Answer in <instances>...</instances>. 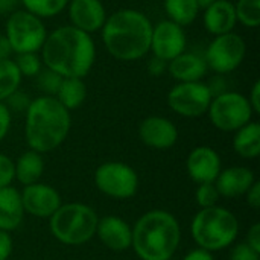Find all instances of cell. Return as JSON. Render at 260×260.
Instances as JSON below:
<instances>
[{
  "label": "cell",
  "instance_id": "obj_11",
  "mask_svg": "<svg viewBox=\"0 0 260 260\" xmlns=\"http://www.w3.org/2000/svg\"><path fill=\"white\" fill-rule=\"evenodd\" d=\"M212 98L213 94L204 81L177 82L168 93V105L181 117L197 119L207 114Z\"/></svg>",
  "mask_w": 260,
  "mask_h": 260
},
{
  "label": "cell",
  "instance_id": "obj_38",
  "mask_svg": "<svg viewBox=\"0 0 260 260\" xmlns=\"http://www.w3.org/2000/svg\"><path fill=\"white\" fill-rule=\"evenodd\" d=\"M207 85H209V88H210V91H212L213 96L221 94V93L230 90L229 88V84H227V79H225L224 75H213V78L207 82Z\"/></svg>",
  "mask_w": 260,
  "mask_h": 260
},
{
  "label": "cell",
  "instance_id": "obj_37",
  "mask_svg": "<svg viewBox=\"0 0 260 260\" xmlns=\"http://www.w3.org/2000/svg\"><path fill=\"white\" fill-rule=\"evenodd\" d=\"M14 248V241L11 233L0 230V260H8Z\"/></svg>",
  "mask_w": 260,
  "mask_h": 260
},
{
  "label": "cell",
  "instance_id": "obj_28",
  "mask_svg": "<svg viewBox=\"0 0 260 260\" xmlns=\"http://www.w3.org/2000/svg\"><path fill=\"white\" fill-rule=\"evenodd\" d=\"M235 12L238 24L247 29H257L260 26V0H236Z\"/></svg>",
  "mask_w": 260,
  "mask_h": 260
},
{
  "label": "cell",
  "instance_id": "obj_9",
  "mask_svg": "<svg viewBox=\"0 0 260 260\" xmlns=\"http://www.w3.org/2000/svg\"><path fill=\"white\" fill-rule=\"evenodd\" d=\"M204 59L213 75H230L241 67L247 56V43L238 32L216 35L207 44Z\"/></svg>",
  "mask_w": 260,
  "mask_h": 260
},
{
  "label": "cell",
  "instance_id": "obj_27",
  "mask_svg": "<svg viewBox=\"0 0 260 260\" xmlns=\"http://www.w3.org/2000/svg\"><path fill=\"white\" fill-rule=\"evenodd\" d=\"M70 0H20V6L41 20L62 14Z\"/></svg>",
  "mask_w": 260,
  "mask_h": 260
},
{
  "label": "cell",
  "instance_id": "obj_42",
  "mask_svg": "<svg viewBox=\"0 0 260 260\" xmlns=\"http://www.w3.org/2000/svg\"><path fill=\"white\" fill-rule=\"evenodd\" d=\"M183 260H215L213 257V253L207 251V250H203V248H195L192 251H189Z\"/></svg>",
  "mask_w": 260,
  "mask_h": 260
},
{
  "label": "cell",
  "instance_id": "obj_25",
  "mask_svg": "<svg viewBox=\"0 0 260 260\" xmlns=\"http://www.w3.org/2000/svg\"><path fill=\"white\" fill-rule=\"evenodd\" d=\"M163 9L168 20L183 27L193 24L201 12L197 0H163Z\"/></svg>",
  "mask_w": 260,
  "mask_h": 260
},
{
  "label": "cell",
  "instance_id": "obj_19",
  "mask_svg": "<svg viewBox=\"0 0 260 260\" xmlns=\"http://www.w3.org/2000/svg\"><path fill=\"white\" fill-rule=\"evenodd\" d=\"M203 24L213 37L233 32L238 24L235 3L232 0H216L203 9Z\"/></svg>",
  "mask_w": 260,
  "mask_h": 260
},
{
  "label": "cell",
  "instance_id": "obj_32",
  "mask_svg": "<svg viewBox=\"0 0 260 260\" xmlns=\"http://www.w3.org/2000/svg\"><path fill=\"white\" fill-rule=\"evenodd\" d=\"M30 101H32V98H30L26 91H23V90L18 88V90H15L11 96H8L6 101H5L3 104L8 107V110L11 111V114H12V113L24 114L26 110H27V107H29V104H30Z\"/></svg>",
  "mask_w": 260,
  "mask_h": 260
},
{
  "label": "cell",
  "instance_id": "obj_36",
  "mask_svg": "<svg viewBox=\"0 0 260 260\" xmlns=\"http://www.w3.org/2000/svg\"><path fill=\"white\" fill-rule=\"evenodd\" d=\"M146 69L151 76H161V75L168 73V62L151 55V58L146 62Z\"/></svg>",
  "mask_w": 260,
  "mask_h": 260
},
{
  "label": "cell",
  "instance_id": "obj_3",
  "mask_svg": "<svg viewBox=\"0 0 260 260\" xmlns=\"http://www.w3.org/2000/svg\"><path fill=\"white\" fill-rule=\"evenodd\" d=\"M72 128V116L56 98L32 99L24 113V139L29 149L47 154L61 146Z\"/></svg>",
  "mask_w": 260,
  "mask_h": 260
},
{
  "label": "cell",
  "instance_id": "obj_29",
  "mask_svg": "<svg viewBox=\"0 0 260 260\" xmlns=\"http://www.w3.org/2000/svg\"><path fill=\"white\" fill-rule=\"evenodd\" d=\"M21 78H35L44 67L40 53H18L12 56Z\"/></svg>",
  "mask_w": 260,
  "mask_h": 260
},
{
  "label": "cell",
  "instance_id": "obj_18",
  "mask_svg": "<svg viewBox=\"0 0 260 260\" xmlns=\"http://www.w3.org/2000/svg\"><path fill=\"white\" fill-rule=\"evenodd\" d=\"M254 172L247 166H230L222 169L215 180V186L221 197L236 198L244 197L256 183Z\"/></svg>",
  "mask_w": 260,
  "mask_h": 260
},
{
  "label": "cell",
  "instance_id": "obj_10",
  "mask_svg": "<svg viewBox=\"0 0 260 260\" xmlns=\"http://www.w3.org/2000/svg\"><path fill=\"white\" fill-rule=\"evenodd\" d=\"M94 184L101 193L114 200H129L139 190V175L123 161H105L94 172Z\"/></svg>",
  "mask_w": 260,
  "mask_h": 260
},
{
  "label": "cell",
  "instance_id": "obj_6",
  "mask_svg": "<svg viewBox=\"0 0 260 260\" xmlns=\"http://www.w3.org/2000/svg\"><path fill=\"white\" fill-rule=\"evenodd\" d=\"M99 216L87 204L67 203L49 218V230L52 236L64 245L87 244L96 235Z\"/></svg>",
  "mask_w": 260,
  "mask_h": 260
},
{
  "label": "cell",
  "instance_id": "obj_1",
  "mask_svg": "<svg viewBox=\"0 0 260 260\" xmlns=\"http://www.w3.org/2000/svg\"><path fill=\"white\" fill-rule=\"evenodd\" d=\"M96 43L88 35L70 24L58 26L47 32L40 50L44 67L62 78H85L96 62Z\"/></svg>",
  "mask_w": 260,
  "mask_h": 260
},
{
  "label": "cell",
  "instance_id": "obj_20",
  "mask_svg": "<svg viewBox=\"0 0 260 260\" xmlns=\"http://www.w3.org/2000/svg\"><path fill=\"white\" fill-rule=\"evenodd\" d=\"M168 73L175 82H195L203 81L209 69L203 55L186 50L168 62Z\"/></svg>",
  "mask_w": 260,
  "mask_h": 260
},
{
  "label": "cell",
  "instance_id": "obj_44",
  "mask_svg": "<svg viewBox=\"0 0 260 260\" xmlns=\"http://www.w3.org/2000/svg\"><path fill=\"white\" fill-rule=\"evenodd\" d=\"M12 56H14V53H12V49H11L6 37L3 34H0V59H8Z\"/></svg>",
  "mask_w": 260,
  "mask_h": 260
},
{
  "label": "cell",
  "instance_id": "obj_24",
  "mask_svg": "<svg viewBox=\"0 0 260 260\" xmlns=\"http://www.w3.org/2000/svg\"><path fill=\"white\" fill-rule=\"evenodd\" d=\"M87 93L88 90L82 78H62L55 98L64 108L73 111L85 102Z\"/></svg>",
  "mask_w": 260,
  "mask_h": 260
},
{
  "label": "cell",
  "instance_id": "obj_12",
  "mask_svg": "<svg viewBox=\"0 0 260 260\" xmlns=\"http://www.w3.org/2000/svg\"><path fill=\"white\" fill-rule=\"evenodd\" d=\"M186 27L165 18L152 24L151 49L149 53L163 59L165 62L172 61L178 55L187 50V35Z\"/></svg>",
  "mask_w": 260,
  "mask_h": 260
},
{
  "label": "cell",
  "instance_id": "obj_23",
  "mask_svg": "<svg viewBox=\"0 0 260 260\" xmlns=\"http://www.w3.org/2000/svg\"><path fill=\"white\" fill-rule=\"evenodd\" d=\"M233 149L242 158H257L260 155V123L248 122L233 133Z\"/></svg>",
  "mask_w": 260,
  "mask_h": 260
},
{
  "label": "cell",
  "instance_id": "obj_43",
  "mask_svg": "<svg viewBox=\"0 0 260 260\" xmlns=\"http://www.w3.org/2000/svg\"><path fill=\"white\" fill-rule=\"evenodd\" d=\"M20 6V0H0V15H9L17 11Z\"/></svg>",
  "mask_w": 260,
  "mask_h": 260
},
{
  "label": "cell",
  "instance_id": "obj_17",
  "mask_svg": "<svg viewBox=\"0 0 260 260\" xmlns=\"http://www.w3.org/2000/svg\"><path fill=\"white\" fill-rule=\"evenodd\" d=\"M99 241L111 251L122 253L131 248L133 227L120 216L108 215L99 218L96 225V235Z\"/></svg>",
  "mask_w": 260,
  "mask_h": 260
},
{
  "label": "cell",
  "instance_id": "obj_39",
  "mask_svg": "<svg viewBox=\"0 0 260 260\" xmlns=\"http://www.w3.org/2000/svg\"><path fill=\"white\" fill-rule=\"evenodd\" d=\"M245 198H247V204H248L251 209L259 210L260 209V183L259 181H256V183L250 187V190L245 193Z\"/></svg>",
  "mask_w": 260,
  "mask_h": 260
},
{
  "label": "cell",
  "instance_id": "obj_45",
  "mask_svg": "<svg viewBox=\"0 0 260 260\" xmlns=\"http://www.w3.org/2000/svg\"><path fill=\"white\" fill-rule=\"evenodd\" d=\"M216 0H197V3H198V6H200V9L203 11V9H206L207 6H210L212 3H215Z\"/></svg>",
  "mask_w": 260,
  "mask_h": 260
},
{
  "label": "cell",
  "instance_id": "obj_7",
  "mask_svg": "<svg viewBox=\"0 0 260 260\" xmlns=\"http://www.w3.org/2000/svg\"><path fill=\"white\" fill-rule=\"evenodd\" d=\"M47 32L49 30L44 24V20L27 12L23 8H18L6 17L3 35L8 40L12 53L18 55L40 53Z\"/></svg>",
  "mask_w": 260,
  "mask_h": 260
},
{
  "label": "cell",
  "instance_id": "obj_8",
  "mask_svg": "<svg viewBox=\"0 0 260 260\" xmlns=\"http://www.w3.org/2000/svg\"><path fill=\"white\" fill-rule=\"evenodd\" d=\"M212 125L224 133H235L253 120V108L245 94L227 90L212 98L207 110Z\"/></svg>",
  "mask_w": 260,
  "mask_h": 260
},
{
  "label": "cell",
  "instance_id": "obj_13",
  "mask_svg": "<svg viewBox=\"0 0 260 260\" xmlns=\"http://www.w3.org/2000/svg\"><path fill=\"white\" fill-rule=\"evenodd\" d=\"M20 195L24 213L34 218L49 219L62 204L59 192L53 186L41 181L24 186Z\"/></svg>",
  "mask_w": 260,
  "mask_h": 260
},
{
  "label": "cell",
  "instance_id": "obj_5",
  "mask_svg": "<svg viewBox=\"0 0 260 260\" xmlns=\"http://www.w3.org/2000/svg\"><path fill=\"white\" fill-rule=\"evenodd\" d=\"M190 235L198 248L216 253L235 244L239 235V221L233 212L221 206L200 209L192 219Z\"/></svg>",
  "mask_w": 260,
  "mask_h": 260
},
{
  "label": "cell",
  "instance_id": "obj_31",
  "mask_svg": "<svg viewBox=\"0 0 260 260\" xmlns=\"http://www.w3.org/2000/svg\"><path fill=\"white\" fill-rule=\"evenodd\" d=\"M219 198H221V195H219L215 183L198 184V187L195 190V200H197V204L201 209H209V207L218 206Z\"/></svg>",
  "mask_w": 260,
  "mask_h": 260
},
{
  "label": "cell",
  "instance_id": "obj_4",
  "mask_svg": "<svg viewBox=\"0 0 260 260\" xmlns=\"http://www.w3.org/2000/svg\"><path fill=\"white\" fill-rule=\"evenodd\" d=\"M180 241L178 219L166 210H149L133 225L131 248L142 260H171Z\"/></svg>",
  "mask_w": 260,
  "mask_h": 260
},
{
  "label": "cell",
  "instance_id": "obj_15",
  "mask_svg": "<svg viewBox=\"0 0 260 260\" xmlns=\"http://www.w3.org/2000/svg\"><path fill=\"white\" fill-rule=\"evenodd\" d=\"M140 140L152 149H169L178 140V128L163 116H148L139 125Z\"/></svg>",
  "mask_w": 260,
  "mask_h": 260
},
{
  "label": "cell",
  "instance_id": "obj_16",
  "mask_svg": "<svg viewBox=\"0 0 260 260\" xmlns=\"http://www.w3.org/2000/svg\"><path fill=\"white\" fill-rule=\"evenodd\" d=\"M186 169L197 184L215 183L216 177L222 171V161L213 148L203 145L190 151L186 160Z\"/></svg>",
  "mask_w": 260,
  "mask_h": 260
},
{
  "label": "cell",
  "instance_id": "obj_41",
  "mask_svg": "<svg viewBox=\"0 0 260 260\" xmlns=\"http://www.w3.org/2000/svg\"><path fill=\"white\" fill-rule=\"evenodd\" d=\"M245 244L250 245L257 253H260V224H253L251 225V229L248 230Z\"/></svg>",
  "mask_w": 260,
  "mask_h": 260
},
{
  "label": "cell",
  "instance_id": "obj_33",
  "mask_svg": "<svg viewBox=\"0 0 260 260\" xmlns=\"http://www.w3.org/2000/svg\"><path fill=\"white\" fill-rule=\"evenodd\" d=\"M14 180H15L14 160H11L8 155L0 152V189L12 186Z\"/></svg>",
  "mask_w": 260,
  "mask_h": 260
},
{
  "label": "cell",
  "instance_id": "obj_34",
  "mask_svg": "<svg viewBox=\"0 0 260 260\" xmlns=\"http://www.w3.org/2000/svg\"><path fill=\"white\" fill-rule=\"evenodd\" d=\"M230 260H260V253L253 250L250 245L245 242L236 245L232 253H230Z\"/></svg>",
  "mask_w": 260,
  "mask_h": 260
},
{
  "label": "cell",
  "instance_id": "obj_40",
  "mask_svg": "<svg viewBox=\"0 0 260 260\" xmlns=\"http://www.w3.org/2000/svg\"><path fill=\"white\" fill-rule=\"evenodd\" d=\"M251 108H253V113L254 114H259L260 113V81H256L247 96Z\"/></svg>",
  "mask_w": 260,
  "mask_h": 260
},
{
  "label": "cell",
  "instance_id": "obj_26",
  "mask_svg": "<svg viewBox=\"0 0 260 260\" xmlns=\"http://www.w3.org/2000/svg\"><path fill=\"white\" fill-rule=\"evenodd\" d=\"M21 75L12 58L0 59V102H5L21 85Z\"/></svg>",
  "mask_w": 260,
  "mask_h": 260
},
{
  "label": "cell",
  "instance_id": "obj_2",
  "mask_svg": "<svg viewBox=\"0 0 260 260\" xmlns=\"http://www.w3.org/2000/svg\"><path fill=\"white\" fill-rule=\"evenodd\" d=\"M152 21L134 8H120L110 14L101 29L105 50L117 61L134 62L149 55Z\"/></svg>",
  "mask_w": 260,
  "mask_h": 260
},
{
  "label": "cell",
  "instance_id": "obj_46",
  "mask_svg": "<svg viewBox=\"0 0 260 260\" xmlns=\"http://www.w3.org/2000/svg\"><path fill=\"white\" fill-rule=\"evenodd\" d=\"M128 2H139V0H128Z\"/></svg>",
  "mask_w": 260,
  "mask_h": 260
},
{
  "label": "cell",
  "instance_id": "obj_21",
  "mask_svg": "<svg viewBox=\"0 0 260 260\" xmlns=\"http://www.w3.org/2000/svg\"><path fill=\"white\" fill-rule=\"evenodd\" d=\"M24 215L20 190L12 186L0 189V230L11 233L18 229Z\"/></svg>",
  "mask_w": 260,
  "mask_h": 260
},
{
  "label": "cell",
  "instance_id": "obj_14",
  "mask_svg": "<svg viewBox=\"0 0 260 260\" xmlns=\"http://www.w3.org/2000/svg\"><path fill=\"white\" fill-rule=\"evenodd\" d=\"M69 24L88 35L101 32L108 17L102 0H70L66 8Z\"/></svg>",
  "mask_w": 260,
  "mask_h": 260
},
{
  "label": "cell",
  "instance_id": "obj_30",
  "mask_svg": "<svg viewBox=\"0 0 260 260\" xmlns=\"http://www.w3.org/2000/svg\"><path fill=\"white\" fill-rule=\"evenodd\" d=\"M34 79H35V87L41 91L43 96H53V98L62 82V76L47 67H43L41 72Z\"/></svg>",
  "mask_w": 260,
  "mask_h": 260
},
{
  "label": "cell",
  "instance_id": "obj_22",
  "mask_svg": "<svg viewBox=\"0 0 260 260\" xmlns=\"http://www.w3.org/2000/svg\"><path fill=\"white\" fill-rule=\"evenodd\" d=\"M14 172H15V180L23 186L38 183L44 172L43 154L32 149L24 151L17 158V161H14Z\"/></svg>",
  "mask_w": 260,
  "mask_h": 260
},
{
  "label": "cell",
  "instance_id": "obj_35",
  "mask_svg": "<svg viewBox=\"0 0 260 260\" xmlns=\"http://www.w3.org/2000/svg\"><path fill=\"white\" fill-rule=\"evenodd\" d=\"M11 123H12V114L8 110V107L3 102H0V142L8 136L11 129Z\"/></svg>",
  "mask_w": 260,
  "mask_h": 260
}]
</instances>
